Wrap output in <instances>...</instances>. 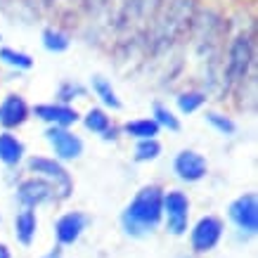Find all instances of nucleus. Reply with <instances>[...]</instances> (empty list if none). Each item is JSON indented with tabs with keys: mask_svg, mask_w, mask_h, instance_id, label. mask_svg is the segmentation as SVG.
Masks as SVG:
<instances>
[{
	"mask_svg": "<svg viewBox=\"0 0 258 258\" xmlns=\"http://www.w3.org/2000/svg\"><path fill=\"white\" fill-rule=\"evenodd\" d=\"M161 189L157 185H149V187H142L135 199L128 206H125L123 216H121V223H123L125 232L128 235H147L152 230H157V225L161 223Z\"/></svg>",
	"mask_w": 258,
	"mask_h": 258,
	"instance_id": "obj_1",
	"label": "nucleus"
},
{
	"mask_svg": "<svg viewBox=\"0 0 258 258\" xmlns=\"http://www.w3.org/2000/svg\"><path fill=\"white\" fill-rule=\"evenodd\" d=\"M161 213L166 216V225L173 235H182L187 230V218H189V202L187 197L173 189L161 199Z\"/></svg>",
	"mask_w": 258,
	"mask_h": 258,
	"instance_id": "obj_2",
	"label": "nucleus"
},
{
	"mask_svg": "<svg viewBox=\"0 0 258 258\" xmlns=\"http://www.w3.org/2000/svg\"><path fill=\"white\" fill-rule=\"evenodd\" d=\"M230 218L239 230L253 235L258 230V202L256 195H244L230 204Z\"/></svg>",
	"mask_w": 258,
	"mask_h": 258,
	"instance_id": "obj_3",
	"label": "nucleus"
},
{
	"mask_svg": "<svg viewBox=\"0 0 258 258\" xmlns=\"http://www.w3.org/2000/svg\"><path fill=\"white\" fill-rule=\"evenodd\" d=\"M29 168H31V171H36V173H40V175H45L47 180H52V182H55V189L59 192V197H62V199H67V197L71 195V178H69V173L64 171L57 161L45 159V157H31V159H29Z\"/></svg>",
	"mask_w": 258,
	"mask_h": 258,
	"instance_id": "obj_4",
	"label": "nucleus"
},
{
	"mask_svg": "<svg viewBox=\"0 0 258 258\" xmlns=\"http://www.w3.org/2000/svg\"><path fill=\"white\" fill-rule=\"evenodd\" d=\"M223 237V223L216 216H204L192 230V249L204 253L211 251Z\"/></svg>",
	"mask_w": 258,
	"mask_h": 258,
	"instance_id": "obj_5",
	"label": "nucleus"
},
{
	"mask_svg": "<svg viewBox=\"0 0 258 258\" xmlns=\"http://www.w3.org/2000/svg\"><path fill=\"white\" fill-rule=\"evenodd\" d=\"M173 168L178 173V178L187 180V182H197L206 175V161H204L202 154H197L192 149H185L180 152L175 161H173Z\"/></svg>",
	"mask_w": 258,
	"mask_h": 258,
	"instance_id": "obj_6",
	"label": "nucleus"
},
{
	"mask_svg": "<svg viewBox=\"0 0 258 258\" xmlns=\"http://www.w3.org/2000/svg\"><path fill=\"white\" fill-rule=\"evenodd\" d=\"M45 135H47V140H50V145L55 147V154L59 159H76V157H81V152H83V142H81L74 133L64 131V128H50Z\"/></svg>",
	"mask_w": 258,
	"mask_h": 258,
	"instance_id": "obj_7",
	"label": "nucleus"
},
{
	"mask_svg": "<svg viewBox=\"0 0 258 258\" xmlns=\"http://www.w3.org/2000/svg\"><path fill=\"white\" fill-rule=\"evenodd\" d=\"M86 223H88V218L79 211H71V213H67V216H62L55 225L57 242L64 244V246L79 242V237L83 235V230H86Z\"/></svg>",
	"mask_w": 258,
	"mask_h": 258,
	"instance_id": "obj_8",
	"label": "nucleus"
},
{
	"mask_svg": "<svg viewBox=\"0 0 258 258\" xmlns=\"http://www.w3.org/2000/svg\"><path fill=\"white\" fill-rule=\"evenodd\" d=\"M50 197H52V187L47 182H43V180H24L19 189H17V199L26 209H33V206L47 202Z\"/></svg>",
	"mask_w": 258,
	"mask_h": 258,
	"instance_id": "obj_9",
	"label": "nucleus"
},
{
	"mask_svg": "<svg viewBox=\"0 0 258 258\" xmlns=\"http://www.w3.org/2000/svg\"><path fill=\"white\" fill-rule=\"evenodd\" d=\"M29 116V107L26 102L19 97V95H8L5 102L0 104V123L5 128H15V125H22Z\"/></svg>",
	"mask_w": 258,
	"mask_h": 258,
	"instance_id": "obj_10",
	"label": "nucleus"
},
{
	"mask_svg": "<svg viewBox=\"0 0 258 258\" xmlns=\"http://www.w3.org/2000/svg\"><path fill=\"white\" fill-rule=\"evenodd\" d=\"M36 116L43 118V121H50V123L55 125H71L79 121V114L76 109H71V107H64V104H40L36 107Z\"/></svg>",
	"mask_w": 258,
	"mask_h": 258,
	"instance_id": "obj_11",
	"label": "nucleus"
},
{
	"mask_svg": "<svg viewBox=\"0 0 258 258\" xmlns=\"http://www.w3.org/2000/svg\"><path fill=\"white\" fill-rule=\"evenodd\" d=\"M251 59V40L246 36H239L232 45V52H230V74L239 79L242 74H246V67H249Z\"/></svg>",
	"mask_w": 258,
	"mask_h": 258,
	"instance_id": "obj_12",
	"label": "nucleus"
},
{
	"mask_svg": "<svg viewBox=\"0 0 258 258\" xmlns=\"http://www.w3.org/2000/svg\"><path fill=\"white\" fill-rule=\"evenodd\" d=\"M36 227H38V220H36L33 209H24V211L15 218V235H17V239H19L24 246H29V244L33 242V237H36Z\"/></svg>",
	"mask_w": 258,
	"mask_h": 258,
	"instance_id": "obj_13",
	"label": "nucleus"
},
{
	"mask_svg": "<svg viewBox=\"0 0 258 258\" xmlns=\"http://www.w3.org/2000/svg\"><path fill=\"white\" fill-rule=\"evenodd\" d=\"M22 154H24V145L17 140L15 135H10V133L0 135V161L3 164H8V166L19 164Z\"/></svg>",
	"mask_w": 258,
	"mask_h": 258,
	"instance_id": "obj_14",
	"label": "nucleus"
},
{
	"mask_svg": "<svg viewBox=\"0 0 258 258\" xmlns=\"http://www.w3.org/2000/svg\"><path fill=\"white\" fill-rule=\"evenodd\" d=\"M123 131L133 138H140V140H154V135L159 133V125L154 123V118H138V121L125 123Z\"/></svg>",
	"mask_w": 258,
	"mask_h": 258,
	"instance_id": "obj_15",
	"label": "nucleus"
},
{
	"mask_svg": "<svg viewBox=\"0 0 258 258\" xmlns=\"http://www.w3.org/2000/svg\"><path fill=\"white\" fill-rule=\"evenodd\" d=\"M93 88H95V93L100 95L102 102H104L107 107H111V109H118V107H121V102H118V97L114 95L111 86L102 79V76H95V79H93Z\"/></svg>",
	"mask_w": 258,
	"mask_h": 258,
	"instance_id": "obj_16",
	"label": "nucleus"
},
{
	"mask_svg": "<svg viewBox=\"0 0 258 258\" xmlns=\"http://www.w3.org/2000/svg\"><path fill=\"white\" fill-rule=\"evenodd\" d=\"M43 45L50 50V52H62L69 47V36L62 31H55V29H47L43 33Z\"/></svg>",
	"mask_w": 258,
	"mask_h": 258,
	"instance_id": "obj_17",
	"label": "nucleus"
},
{
	"mask_svg": "<svg viewBox=\"0 0 258 258\" xmlns=\"http://www.w3.org/2000/svg\"><path fill=\"white\" fill-rule=\"evenodd\" d=\"M0 59L10 67H17V69H31L33 67V59L29 55H24V52H15V50H10V47H3L0 50Z\"/></svg>",
	"mask_w": 258,
	"mask_h": 258,
	"instance_id": "obj_18",
	"label": "nucleus"
},
{
	"mask_svg": "<svg viewBox=\"0 0 258 258\" xmlns=\"http://www.w3.org/2000/svg\"><path fill=\"white\" fill-rule=\"evenodd\" d=\"M86 128L93 133H107L109 131V116L102 109H90L86 116Z\"/></svg>",
	"mask_w": 258,
	"mask_h": 258,
	"instance_id": "obj_19",
	"label": "nucleus"
},
{
	"mask_svg": "<svg viewBox=\"0 0 258 258\" xmlns=\"http://www.w3.org/2000/svg\"><path fill=\"white\" fill-rule=\"evenodd\" d=\"M161 154V145L157 140H142L135 149V159L138 161H152V159H157Z\"/></svg>",
	"mask_w": 258,
	"mask_h": 258,
	"instance_id": "obj_20",
	"label": "nucleus"
},
{
	"mask_svg": "<svg viewBox=\"0 0 258 258\" xmlns=\"http://www.w3.org/2000/svg\"><path fill=\"white\" fill-rule=\"evenodd\" d=\"M154 123H161V125H166L168 131H180V123H178V118L173 116L171 111L166 109V107H161V104H154Z\"/></svg>",
	"mask_w": 258,
	"mask_h": 258,
	"instance_id": "obj_21",
	"label": "nucleus"
},
{
	"mask_svg": "<svg viewBox=\"0 0 258 258\" xmlns=\"http://www.w3.org/2000/svg\"><path fill=\"white\" fill-rule=\"evenodd\" d=\"M206 121H209L216 131H220L223 135H232V133H235V123H232L227 116H223V114L211 111V114H206Z\"/></svg>",
	"mask_w": 258,
	"mask_h": 258,
	"instance_id": "obj_22",
	"label": "nucleus"
},
{
	"mask_svg": "<svg viewBox=\"0 0 258 258\" xmlns=\"http://www.w3.org/2000/svg\"><path fill=\"white\" fill-rule=\"evenodd\" d=\"M204 100H206V97H204L202 93H182L178 97V107H180V111H195L197 107H202L204 104Z\"/></svg>",
	"mask_w": 258,
	"mask_h": 258,
	"instance_id": "obj_23",
	"label": "nucleus"
},
{
	"mask_svg": "<svg viewBox=\"0 0 258 258\" xmlns=\"http://www.w3.org/2000/svg\"><path fill=\"white\" fill-rule=\"evenodd\" d=\"M74 95H83V88H81V86H74V83H67V86L62 88L59 97H62V100H74Z\"/></svg>",
	"mask_w": 258,
	"mask_h": 258,
	"instance_id": "obj_24",
	"label": "nucleus"
},
{
	"mask_svg": "<svg viewBox=\"0 0 258 258\" xmlns=\"http://www.w3.org/2000/svg\"><path fill=\"white\" fill-rule=\"evenodd\" d=\"M0 258H12L10 256V249L5 246V244H0Z\"/></svg>",
	"mask_w": 258,
	"mask_h": 258,
	"instance_id": "obj_25",
	"label": "nucleus"
},
{
	"mask_svg": "<svg viewBox=\"0 0 258 258\" xmlns=\"http://www.w3.org/2000/svg\"><path fill=\"white\" fill-rule=\"evenodd\" d=\"M45 258H57V253H50V256H45Z\"/></svg>",
	"mask_w": 258,
	"mask_h": 258,
	"instance_id": "obj_26",
	"label": "nucleus"
}]
</instances>
